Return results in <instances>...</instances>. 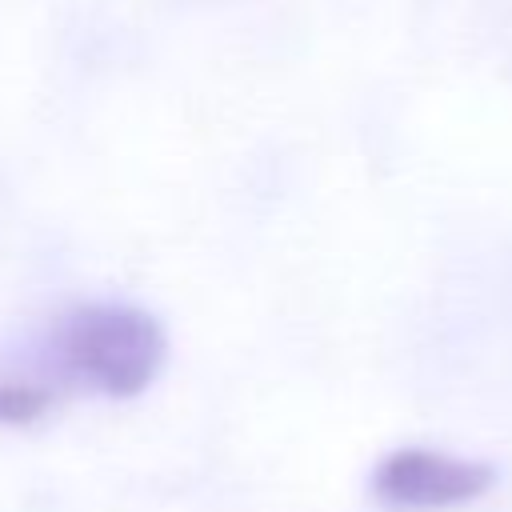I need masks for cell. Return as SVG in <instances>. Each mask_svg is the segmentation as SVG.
Returning a JSON list of instances; mask_svg holds the SVG:
<instances>
[{"instance_id": "cell-3", "label": "cell", "mask_w": 512, "mask_h": 512, "mask_svg": "<svg viewBox=\"0 0 512 512\" xmlns=\"http://www.w3.org/2000/svg\"><path fill=\"white\" fill-rule=\"evenodd\" d=\"M52 408V392L36 380H16L4 376L0 380V428H24L36 424L44 412Z\"/></svg>"}, {"instance_id": "cell-1", "label": "cell", "mask_w": 512, "mask_h": 512, "mask_svg": "<svg viewBox=\"0 0 512 512\" xmlns=\"http://www.w3.org/2000/svg\"><path fill=\"white\" fill-rule=\"evenodd\" d=\"M60 364L100 396L132 400L164 368V328L136 304H80L56 324Z\"/></svg>"}, {"instance_id": "cell-2", "label": "cell", "mask_w": 512, "mask_h": 512, "mask_svg": "<svg viewBox=\"0 0 512 512\" xmlns=\"http://www.w3.org/2000/svg\"><path fill=\"white\" fill-rule=\"evenodd\" d=\"M496 472L484 460L448 456L436 448H396L372 472L376 500L392 508H456L492 488Z\"/></svg>"}]
</instances>
